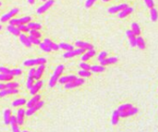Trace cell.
<instances>
[{
	"instance_id": "cell-53",
	"label": "cell",
	"mask_w": 158,
	"mask_h": 132,
	"mask_svg": "<svg viewBox=\"0 0 158 132\" xmlns=\"http://www.w3.org/2000/svg\"><path fill=\"white\" fill-rule=\"evenodd\" d=\"M35 70H36V68H32L30 69V70H29L28 77H33V75H34V73H35Z\"/></svg>"
},
{
	"instance_id": "cell-47",
	"label": "cell",
	"mask_w": 158,
	"mask_h": 132,
	"mask_svg": "<svg viewBox=\"0 0 158 132\" xmlns=\"http://www.w3.org/2000/svg\"><path fill=\"white\" fill-rule=\"evenodd\" d=\"M96 2V0H86L85 2V7H87V9H90V7H91L93 6V4Z\"/></svg>"
},
{
	"instance_id": "cell-42",
	"label": "cell",
	"mask_w": 158,
	"mask_h": 132,
	"mask_svg": "<svg viewBox=\"0 0 158 132\" xmlns=\"http://www.w3.org/2000/svg\"><path fill=\"white\" fill-rule=\"evenodd\" d=\"M0 73L1 74H10L11 75V69L7 68V67H0Z\"/></svg>"
},
{
	"instance_id": "cell-46",
	"label": "cell",
	"mask_w": 158,
	"mask_h": 132,
	"mask_svg": "<svg viewBox=\"0 0 158 132\" xmlns=\"http://www.w3.org/2000/svg\"><path fill=\"white\" fill-rule=\"evenodd\" d=\"M18 28L19 29V31H24V32H29L30 31V29L28 28V26H26L25 24H20V25L18 26Z\"/></svg>"
},
{
	"instance_id": "cell-54",
	"label": "cell",
	"mask_w": 158,
	"mask_h": 132,
	"mask_svg": "<svg viewBox=\"0 0 158 132\" xmlns=\"http://www.w3.org/2000/svg\"><path fill=\"white\" fill-rule=\"evenodd\" d=\"M19 9H18V7H15V9H13L10 10V13L12 14V16H15V15L19 12Z\"/></svg>"
},
{
	"instance_id": "cell-37",
	"label": "cell",
	"mask_w": 158,
	"mask_h": 132,
	"mask_svg": "<svg viewBox=\"0 0 158 132\" xmlns=\"http://www.w3.org/2000/svg\"><path fill=\"white\" fill-rule=\"evenodd\" d=\"M9 24L10 25H13V26H19L22 24V22H20V19H9Z\"/></svg>"
},
{
	"instance_id": "cell-59",
	"label": "cell",
	"mask_w": 158,
	"mask_h": 132,
	"mask_svg": "<svg viewBox=\"0 0 158 132\" xmlns=\"http://www.w3.org/2000/svg\"><path fill=\"white\" fill-rule=\"evenodd\" d=\"M0 30H2V26L1 25H0Z\"/></svg>"
},
{
	"instance_id": "cell-26",
	"label": "cell",
	"mask_w": 158,
	"mask_h": 132,
	"mask_svg": "<svg viewBox=\"0 0 158 132\" xmlns=\"http://www.w3.org/2000/svg\"><path fill=\"white\" fill-rule=\"evenodd\" d=\"M59 48L63 49L65 51H71L74 50V47L72 44H67V43H60L59 44Z\"/></svg>"
},
{
	"instance_id": "cell-22",
	"label": "cell",
	"mask_w": 158,
	"mask_h": 132,
	"mask_svg": "<svg viewBox=\"0 0 158 132\" xmlns=\"http://www.w3.org/2000/svg\"><path fill=\"white\" fill-rule=\"evenodd\" d=\"M10 117H11V110L6 109L4 111V122H5L6 125L10 124Z\"/></svg>"
},
{
	"instance_id": "cell-13",
	"label": "cell",
	"mask_w": 158,
	"mask_h": 132,
	"mask_svg": "<svg viewBox=\"0 0 158 132\" xmlns=\"http://www.w3.org/2000/svg\"><path fill=\"white\" fill-rule=\"evenodd\" d=\"M18 92V89H4L0 90V97H5L7 95H11V94H17Z\"/></svg>"
},
{
	"instance_id": "cell-48",
	"label": "cell",
	"mask_w": 158,
	"mask_h": 132,
	"mask_svg": "<svg viewBox=\"0 0 158 132\" xmlns=\"http://www.w3.org/2000/svg\"><path fill=\"white\" fill-rule=\"evenodd\" d=\"M58 81H59L60 84H66V83H68V78H67V76L61 77L60 79L58 80Z\"/></svg>"
},
{
	"instance_id": "cell-3",
	"label": "cell",
	"mask_w": 158,
	"mask_h": 132,
	"mask_svg": "<svg viewBox=\"0 0 158 132\" xmlns=\"http://www.w3.org/2000/svg\"><path fill=\"white\" fill-rule=\"evenodd\" d=\"M44 104V101H39L35 105H33L32 107H30V108H28V110L25 111V115H27V117H30V115H32L33 114H34L36 111H38L40 108H42L43 107Z\"/></svg>"
},
{
	"instance_id": "cell-14",
	"label": "cell",
	"mask_w": 158,
	"mask_h": 132,
	"mask_svg": "<svg viewBox=\"0 0 158 132\" xmlns=\"http://www.w3.org/2000/svg\"><path fill=\"white\" fill-rule=\"evenodd\" d=\"M41 98H42V96L40 95V94H35V95H33V97L31 99V100L26 103L27 107L28 108H30V107L35 105L39 101H41Z\"/></svg>"
},
{
	"instance_id": "cell-19",
	"label": "cell",
	"mask_w": 158,
	"mask_h": 132,
	"mask_svg": "<svg viewBox=\"0 0 158 132\" xmlns=\"http://www.w3.org/2000/svg\"><path fill=\"white\" fill-rule=\"evenodd\" d=\"M44 43L46 44L48 46L52 49V51H57L58 49H59V45L55 44L54 42H52V41L50 40V39H48V38H45L44 41Z\"/></svg>"
},
{
	"instance_id": "cell-31",
	"label": "cell",
	"mask_w": 158,
	"mask_h": 132,
	"mask_svg": "<svg viewBox=\"0 0 158 132\" xmlns=\"http://www.w3.org/2000/svg\"><path fill=\"white\" fill-rule=\"evenodd\" d=\"M12 17H13L12 14L10 13V12H8V13L4 14L2 17L0 18V21L1 22H7V21H9V19H11Z\"/></svg>"
},
{
	"instance_id": "cell-60",
	"label": "cell",
	"mask_w": 158,
	"mask_h": 132,
	"mask_svg": "<svg viewBox=\"0 0 158 132\" xmlns=\"http://www.w3.org/2000/svg\"><path fill=\"white\" fill-rule=\"evenodd\" d=\"M42 1H44V2H45V1H47V0H42Z\"/></svg>"
},
{
	"instance_id": "cell-11",
	"label": "cell",
	"mask_w": 158,
	"mask_h": 132,
	"mask_svg": "<svg viewBox=\"0 0 158 132\" xmlns=\"http://www.w3.org/2000/svg\"><path fill=\"white\" fill-rule=\"evenodd\" d=\"M25 111L23 108H19L17 112V121H18V125L22 126L24 123V117H25Z\"/></svg>"
},
{
	"instance_id": "cell-9",
	"label": "cell",
	"mask_w": 158,
	"mask_h": 132,
	"mask_svg": "<svg viewBox=\"0 0 158 132\" xmlns=\"http://www.w3.org/2000/svg\"><path fill=\"white\" fill-rule=\"evenodd\" d=\"M75 46H77L78 48H83V49H85L86 51L93 49V44L86 43V42H82V41H77V42L75 43Z\"/></svg>"
},
{
	"instance_id": "cell-10",
	"label": "cell",
	"mask_w": 158,
	"mask_h": 132,
	"mask_svg": "<svg viewBox=\"0 0 158 132\" xmlns=\"http://www.w3.org/2000/svg\"><path fill=\"white\" fill-rule=\"evenodd\" d=\"M128 7V5H127V4H120L118 6H113V7H109V9H108V12L111 14H114V13H116V12H120Z\"/></svg>"
},
{
	"instance_id": "cell-18",
	"label": "cell",
	"mask_w": 158,
	"mask_h": 132,
	"mask_svg": "<svg viewBox=\"0 0 158 132\" xmlns=\"http://www.w3.org/2000/svg\"><path fill=\"white\" fill-rule=\"evenodd\" d=\"M118 61V58L116 57H106V59H104L103 61L100 62V64L102 66H107V65H111V64H115Z\"/></svg>"
},
{
	"instance_id": "cell-30",
	"label": "cell",
	"mask_w": 158,
	"mask_h": 132,
	"mask_svg": "<svg viewBox=\"0 0 158 132\" xmlns=\"http://www.w3.org/2000/svg\"><path fill=\"white\" fill-rule=\"evenodd\" d=\"M19 84L16 81H9L6 84V89H18Z\"/></svg>"
},
{
	"instance_id": "cell-57",
	"label": "cell",
	"mask_w": 158,
	"mask_h": 132,
	"mask_svg": "<svg viewBox=\"0 0 158 132\" xmlns=\"http://www.w3.org/2000/svg\"><path fill=\"white\" fill-rule=\"evenodd\" d=\"M104 2H108V1H111V0H103Z\"/></svg>"
},
{
	"instance_id": "cell-23",
	"label": "cell",
	"mask_w": 158,
	"mask_h": 132,
	"mask_svg": "<svg viewBox=\"0 0 158 132\" xmlns=\"http://www.w3.org/2000/svg\"><path fill=\"white\" fill-rule=\"evenodd\" d=\"M131 31L136 36H140V34H141V28L139 26V24H137L136 22H133L131 24Z\"/></svg>"
},
{
	"instance_id": "cell-43",
	"label": "cell",
	"mask_w": 158,
	"mask_h": 132,
	"mask_svg": "<svg viewBox=\"0 0 158 132\" xmlns=\"http://www.w3.org/2000/svg\"><path fill=\"white\" fill-rule=\"evenodd\" d=\"M22 73V69H20V68L11 69V75L12 76H19Z\"/></svg>"
},
{
	"instance_id": "cell-16",
	"label": "cell",
	"mask_w": 158,
	"mask_h": 132,
	"mask_svg": "<svg viewBox=\"0 0 158 132\" xmlns=\"http://www.w3.org/2000/svg\"><path fill=\"white\" fill-rule=\"evenodd\" d=\"M19 37L20 43H22V44H24L26 47H31L32 46V43H31V41H30V39H29V37L27 35H25L23 34H20L19 35Z\"/></svg>"
},
{
	"instance_id": "cell-52",
	"label": "cell",
	"mask_w": 158,
	"mask_h": 132,
	"mask_svg": "<svg viewBox=\"0 0 158 132\" xmlns=\"http://www.w3.org/2000/svg\"><path fill=\"white\" fill-rule=\"evenodd\" d=\"M67 78H68V82H71L74 80L77 79V77L75 75H69V76H67Z\"/></svg>"
},
{
	"instance_id": "cell-1",
	"label": "cell",
	"mask_w": 158,
	"mask_h": 132,
	"mask_svg": "<svg viewBox=\"0 0 158 132\" xmlns=\"http://www.w3.org/2000/svg\"><path fill=\"white\" fill-rule=\"evenodd\" d=\"M64 69H65L64 65H59L56 68L55 71H54L53 75L51 77V79H50V80H49V83H48L49 88H53L54 86H56L58 80H59V76L61 75L62 73H63Z\"/></svg>"
},
{
	"instance_id": "cell-55",
	"label": "cell",
	"mask_w": 158,
	"mask_h": 132,
	"mask_svg": "<svg viewBox=\"0 0 158 132\" xmlns=\"http://www.w3.org/2000/svg\"><path fill=\"white\" fill-rule=\"evenodd\" d=\"M4 89H6V84L4 83H0V90H2Z\"/></svg>"
},
{
	"instance_id": "cell-12",
	"label": "cell",
	"mask_w": 158,
	"mask_h": 132,
	"mask_svg": "<svg viewBox=\"0 0 158 132\" xmlns=\"http://www.w3.org/2000/svg\"><path fill=\"white\" fill-rule=\"evenodd\" d=\"M95 55H96V52L94 51V49H91V50H88L85 54H82L81 55V60L83 62H86V61H88L89 59H91L93 56H94Z\"/></svg>"
},
{
	"instance_id": "cell-40",
	"label": "cell",
	"mask_w": 158,
	"mask_h": 132,
	"mask_svg": "<svg viewBox=\"0 0 158 132\" xmlns=\"http://www.w3.org/2000/svg\"><path fill=\"white\" fill-rule=\"evenodd\" d=\"M80 68L81 69H84V70H91V66L89 64H87L86 62H81L80 64Z\"/></svg>"
},
{
	"instance_id": "cell-39",
	"label": "cell",
	"mask_w": 158,
	"mask_h": 132,
	"mask_svg": "<svg viewBox=\"0 0 158 132\" xmlns=\"http://www.w3.org/2000/svg\"><path fill=\"white\" fill-rule=\"evenodd\" d=\"M30 35H32V36H34V37H36V38H41V36H42V34H40V31H37V30H30Z\"/></svg>"
},
{
	"instance_id": "cell-27",
	"label": "cell",
	"mask_w": 158,
	"mask_h": 132,
	"mask_svg": "<svg viewBox=\"0 0 158 132\" xmlns=\"http://www.w3.org/2000/svg\"><path fill=\"white\" fill-rule=\"evenodd\" d=\"M150 15H151L152 21L155 22L158 19V11L156 10V9H155V7H153V9H150Z\"/></svg>"
},
{
	"instance_id": "cell-29",
	"label": "cell",
	"mask_w": 158,
	"mask_h": 132,
	"mask_svg": "<svg viewBox=\"0 0 158 132\" xmlns=\"http://www.w3.org/2000/svg\"><path fill=\"white\" fill-rule=\"evenodd\" d=\"M26 100L25 99H17L13 103H12V106L13 107H18V106H22L23 105H26Z\"/></svg>"
},
{
	"instance_id": "cell-24",
	"label": "cell",
	"mask_w": 158,
	"mask_h": 132,
	"mask_svg": "<svg viewBox=\"0 0 158 132\" xmlns=\"http://www.w3.org/2000/svg\"><path fill=\"white\" fill-rule=\"evenodd\" d=\"M136 45L138 46L140 49H144L145 46H146V44H145V42H144V39L143 37L141 36H138L136 39Z\"/></svg>"
},
{
	"instance_id": "cell-49",
	"label": "cell",
	"mask_w": 158,
	"mask_h": 132,
	"mask_svg": "<svg viewBox=\"0 0 158 132\" xmlns=\"http://www.w3.org/2000/svg\"><path fill=\"white\" fill-rule=\"evenodd\" d=\"M27 26H28L29 29H30V30H36L37 23H34V22H29Z\"/></svg>"
},
{
	"instance_id": "cell-34",
	"label": "cell",
	"mask_w": 158,
	"mask_h": 132,
	"mask_svg": "<svg viewBox=\"0 0 158 132\" xmlns=\"http://www.w3.org/2000/svg\"><path fill=\"white\" fill-rule=\"evenodd\" d=\"M131 107H132V105L130 104H124V105H121L118 107V111L119 113H121V112H124V111H127L128 109L131 108Z\"/></svg>"
},
{
	"instance_id": "cell-4",
	"label": "cell",
	"mask_w": 158,
	"mask_h": 132,
	"mask_svg": "<svg viewBox=\"0 0 158 132\" xmlns=\"http://www.w3.org/2000/svg\"><path fill=\"white\" fill-rule=\"evenodd\" d=\"M85 80H83V78H77L76 80H74L71 82H68V83L65 84V88L66 89H73L75 87H79L82 84H84Z\"/></svg>"
},
{
	"instance_id": "cell-8",
	"label": "cell",
	"mask_w": 158,
	"mask_h": 132,
	"mask_svg": "<svg viewBox=\"0 0 158 132\" xmlns=\"http://www.w3.org/2000/svg\"><path fill=\"white\" fill-rule=\"evenodd\" d=\"M138 112V108L136 107H131V108L128 109L127 111H124V112L119 113V117H131V115H134Z\"/></svg>"
},
{
	"instance_id": "cell-33",
	"label": "cell",
	"mask_w": 158,
	"mask_h": 132,
	"mask_svg": "<svg viewBox=\"0 0 158 132\" xmlns=\"http://www.w3.org/2000/svg\"><path fill=\"white\" fill-rule=\"evenodd\" d=\"M78 74L81 76V78H89L91 76V72L90 70H84V69L80 70Z\"/></svg>"
},
{
	"instance_id": "cell-17",
	"label": "cell",
	"mask_w": 158,
	"mask_h": 132,
	"mask_svg": "<svg viewBox=\"0 0 158 132\" xmlns=\"http://www.w3.org/2000/svg\"><path fill=\"white\" fill-rule=\"evenodd\" d=\"M133 12V7H130L128 6V7H126V9H124L123 10H121L118 13V17L120 19H122V18H126L127 16H128L130 14H131Z\"/></svg>"
},
{
	"instance_id": "cell-41",
	"label": "cell",
	"mask_w": 158,
	"mask_h": 132,
	"mask_svg": "<svg viewBox=\"0 0 158 132\" xmlns=\"http://www.w3.org/2000/svg\"><path fill=\"white\" fill-rule=\"evenodd\" d=\"M106 57H107V53L105 52V51H103V52H101V53L99 54V56H98V61L101 62L104 59H106Z\"/></svg>"
},
{
	"instance_id": "cell-61",
	"label": "cell",
	"mask_w": 158,
	"mask_h": 132,
	"mask_svg": "<svg viewBox=\"0 0 158 132\" xmlns=\"http://www.w3.org/2000/svg\"><path fill=\"white\" fill-rule=\"evenodd\" d=\"M1 5H2V3H1V2H0V7H1Z\"/></svg>"
},
{
	"instance_id": "cell-38",
	"label": "cell",
	"mask_w": 158,
	"mask_h": 132,
	"mask_svg": "<svg viewBox=\"0 0 158 132\" xmlns=\"http://www.w3.org/2000/svg\"><path fill=\"white\" fill-rule=\"evenodd\" d=\"M29 39H30L32 44H40V43H41V41L39 40V38H36V37L32 36V35L29 36Z\"/></svg>"
},
{
	"instance_id": "cell-36",
	"label": "cell",
	"mask_w": 158,
	"mask_h": 132,
	"mask_svg": "<svg viewBox=\"0 0 158 132\" xmlns=\"http://www.w3.org/2000/svg\"><path fill=\"white\" fill-rule=\"evenodd\" d=\"M39 46H40V48L43 50L44 52H47V53H49V52H51L52 51V49L50 48L48 45L45 44V43H40V44H39Z\"/></svg>"
},
{
	"instance_id": "cell-6",
	"label": "cell",
	"mask_w": 158,
	"mask_h": 132,
	"mask_svg": "<svg viewBox=\"0 0 158 132\" xmlns=\"http://www.w3.org/2000/svg\"><path fill=\"white\" fill-rule=\"evenodd\" d=\"M43 83H44L43 80H41L34 82V84L32 85V87L30 90V92H31L32 95H35V94H37V92H38L42 89V87H43Z\"/></svg>"
},
{
	"instance_id": "cell-45",
	"label": "cell",
	"mask_w": 158,
	"mask_h": 132,
	"mask_svg": "<svg viewBox=\"0 0 158 132\" xmlns=\"http://www.w3.org/2000/svg\"><path fill=\"white\" fill-rule=\"evenodd\" d=\"M32 20V18L29 17V16H26V17H23V18H20V22L22 24H28L29 22H31Z\"/></svg>"
},
{
	"instance_id": "cell-35",
	"label": "cell",
	"mask_w": 158,
	"mask_h": 132,
	"mask_svg": "<svg viewBox=\"0 0 158 132\" xmlns=\"http://www.w3.org/2000/svg\"><path fill=\"white\" fill-rule=\"evenodd\" d=\"M34 82H35V80L33 79V77H28V80H27V82H26L27 89L31 90V88L32 87V85L34 84Z\"/></svg>"
},
{
	"instance_id": "cell-50",
	"label": "cell",
	"mask_w": 158,
	"mask_h": 132,
	"mask_svg": "<svg viewBox=\"0 0 158 132\" xmlns=\"http://www.w3.org/2000/svg\"><path fill=\"white\" fill-rule=\"evenodd\" d=\"M11 129L13 132H20V129L18 124H16V125H11Z\"/></svg>"
},
{
	"instance_id": "cell-51",
	"label": "cell",
	"mask_w": 158,
	"mask_h": 132,
	"mask_svg": "<svg viewBox=\"0 0 158 132\" xmlns=\"http://www.w3.org/2000/svg\"><path fill=\"white\" fill-rule=\"evenodd\" d=\"M16 124H18V121H17V117H15V115H11L10 125H16Z\"/></svg>"
},
{
	"instance_id": "cell-7",
	"label": "cell",
	"mask_w": 158,
	"mask_h": 132,
	"mask_svg": "<svg viewBox=\"0 0 158 132\" xmlns=\"http://www.w3.org/2000/svg\"><path fill=\"white\" fill-rule=\"evenodd\" d=\"M44 68H45V64H42V65H39V67L37 68V69L35 70V73L34 75H33V79L35 80H39L42 76H43V73L44 71Z\"/></svg>"
},
{
	"instance_id": "cell-58",
	"label": "cell",
	"mask_w": 158,
	"mask_h": 132,
	"mask_svg": "<svg viewBox=\"0 0 158 132\" xmlns=\"http://www.w3.org/2000/svg\"><path fill=\"white\" fill-rule=\"evenodd\" d=\"M22 132H29V131H27V130H23Z\"/></svg>"
},
{
	"instance_id": "cell-32",
	"label": "cell",
	"mask_w": 158,
	"mask_h": 132,
	"mask_svg": "<svg viewBox=\"0 0 158 132\" xmlns=\"http://www.w3.org/2000/svg\"><path fill=\"white\" fill-rule=\"evenodd\" d=\"M23 64L26 67H34V66H37V59H27L24 61Z\"/></svg>"
},
{
	"instance_id": "cell-28",
	"label": "cell",
	"mask_w": 158,
	"mask_h": 132,
	"mask_svg": "<svg viewBox=\"0 0 158 132\" xmlns=\"http://www.w3.org/2000/svg\"><path fill=\"white\" fill-rule=\"evenodd\" d=\"M13 77L10 74H1L0 73V81H11Z\"/></svg>"
},
{
	"instance_id": "cell-44",
	"label": "cell",
	"mask_w": 158,
	"mask_h": 132,
	"mask_svg": "<svg viewBox=\"0 0 158 132\" xmlns=\"http://www.w3.org/2000/svg\"><path fill=\"white\" fill-rule=\"evenodd\" d=\"M144 3L146 4L147 7H149L150 9L155 7V2H153V0H144Z\"/></svg>"
},
{
	"instance_id": "cell-25",
	"label": "cell",
	"mask_w": 158,
	"mask_h": 132,
	"mask_svg": "<svg viewBox=\"0 0 158 132\" xmlns=\"http://www.w3.org/2000/svg\"><path fill=\"white\" fill-rule=\"evenodd\" d=\"M119 112L118 110H115L113 112V115H112V125H116L119 121Z\"/></svg>"
},
{
	"instance_id": "cell-15",
	"label": "cell",
	"mask_w": 158,
	"mask_h": 132,
	"mask_svg": "<svg viewBox=\"0 0 158 132\" xmlns=\"http://www.w3.org/2000/svg\"><path fill=\"white\" fill-rule=\"evenodd\" d=\"M126 34H127V36H128V41H130V44L131 46H133V47L136 46V39H137L136 35L131 31V30H128L126 31Z\"/></svg>"
},
{
	"instance_id": "cell-20",
	"label": "cell",
	"mask_w": 158,
	"mask_h": 132,
	"mask_svg": "<svg viewBox=\"0 0 158 132\" xmlns=\"http://www.w3.org/2000/svg\"><path fill=\"white\" fill-rule=\"evenodd\" d=\"M7 30L10 32V34H12L13 35L15 36H19L20 34V31H19V29L18 27H16V26H13V25H8L7 27Z\"/></svg>"
},
{
	"instance_id": "cell-5",
	"label": "cell",
	"mask_w": 158,
	"mask_h": 132,
	"mask_svg": "<svg viewBox=\"0 0 158 132\" xmlns=\"http://www.w3.org/2000/svg\"><path fill=\"white\" fill-rule=\"evenodd\" d=\"M54 3H55V0H47V1H45L44 5H42L40 7L37 9V13H38V14L44 13L45 11H47L50 7L53 6Z\"/></svg>"
},
{
	"instance_id": "cell-2",
	"label": "cell",
	"mask_w": 158,
	"mask_h": 132,
	"mask_svg": "<svg viewBox=\"0 0 158 132\" xmlns=\"http://www.w3.org/2000/svg\"><path fill=\"white\" fill-rule=\"evenodd\" d=\"M86 50L83 48H77L75 49V50H71V51H67L63 56L65 57V58H72V57L74 56H81L82 55L83 53H84Z\"/></svg>"
},
{
	"instance_id": "cell-21",
	"label": "cell",
	"mask_w": 158,
	"mask_h": 132,
	"mask_svg": "<svg viewBox=\"0 0 158 132\" xmlns=\"http://www.w3.org/2000/svg\"><path fill=\"white\" fill-rule=\"evenodd\" d=\"M105 67L102 65H94V66H91V71L93 73H100L105 71Z\"/></svg>"
},
{
	"instance_id": "cell-56",
	"label": "cell",
	"mask_w": 158,
	"mask_h": 132,
	"mask_svg": "<svg viewBox=\"0 0 158 132\" xmlns=\"http://www.w3.org/2000/svg\"><path fill=\"white\" fill-rule=\"evenodd\" d=\"M28 2L32 5V4H34V3H35V0H28Z\"/></svg>"
}]
</instances>
